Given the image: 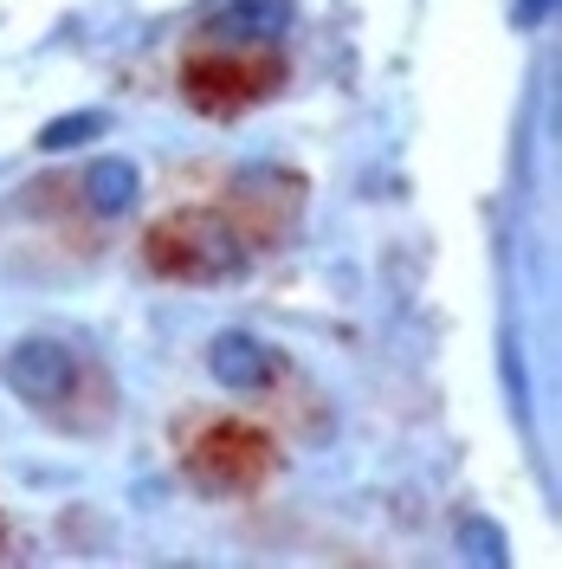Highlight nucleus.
<instances>
[{
    "label": "nucleus",
    "instance_id": "nucleus-1",
    "mask_svg": "<svg viewBox=\"0 0 562 569\" xmlns=\"http://www.w3.org/2000/svg\"><path fill=\"white\" fill-rule=\"evenodd\" d=\"M0 382L20 395L27 408H59L78 382V369H71V350L66 343H52V337H27V343H13L7 362H0Z\"/></svg>",
    "mask_w": 562,
    "mask_h": 569
},
{
    "label": "nucleus",
    "instance_id": "nucleus-3",
    "mask_svg": "<svg viewBox=\"0 0 562 569\" xmlns=\"http://www.w3.org/2000/svg\"><path fill=\"white\" fill-rule=\"evenodd\" d=\"M137 169L130 162H91V176H84V194H91V208L98 213H123V208H137Z\"/></svg>",
    "mask_w": 562,
    "mask_h": 569
},
{
    "label": "nucleus",
    "instance_id": "nucleus-5",
    "mask_svg": "<svg viewBox=\"0 0 562 569\" xmlns=\"http://www.w3.org/2000/svg\"><path fill=\"white\" fill-rule=\"evenodd\" d=\"M550 13V0H524V20H543Z\"/></svg>",
    "mask_w": 562,
    "mask_h": 569
},
{
    "label": "nucleus",
    "instance_id": "nucleus-2",
    "mask_svg": "<svg viewBox=\"0 0 562 569\" xmlns=\"http://www.w3.org/2000/svg\"><path fill=\"white\" fill-rule=\"evenodd\" d=\"M213 376L227 382V389H252V382H265L272 376V350L265 343H252V337H240V330H227V337H213Z\"/></svg>",
    "mask_w": 562,
    "mask_h": 569
},
{
    "label": "nucleus",
    "instance_id": "nucleus-4",
    "mask_svg": "<svg viewBox=\"0 0 562 569\" xmlns=\"http://www.w3.org/2000/svg\"><path fill=\"white\" fill-rule=\"evenodd\" d=\"M284 20H291V0H233V7L220 13V27H227V33H247V39L279 33Z\"/></svg>",
    "mask_w": 562,
    "mask_h": 569
}]
</instances>
